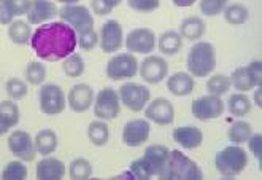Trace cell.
I'll use <instances>...</instances> for the list:
<instances>
[{"label": "cell", "mask_w": 262, "mask_h": 180, "mask_svg": "<svg viewBox=\"0 0 262 180\" xmlns=\"http://www.w3.org/2000/svg\"><path fill=\"white\" fill-rule=\"evenodd\" d=\"M30 47L46 63L62 61L76 48V32L64 21L45 23L30 35Z\"/></svg>", "instance_id": "6da1fadb"}, {"label": "cell", "mask_w": 262, "mask_h": 180, "mask_svg": "<svg viewBox=\"0 0 262 180\" xmlns=\"http://www.w3.org/2000/svg\"><path fill=\"white\" fill-rule=\"evenodd\" d=\"M168 155H170V150L165 145L154 144L145 148V153L142 158H138L130 163V172L134 174L135 178H152V177H162Z\"/></svg>", "instance_id": "7a4b0ae2"}, {"label": "cell", "mask_w": 262, "mask_h": 180, "mask_svg": "<svg viewBox=\"0 0 262 180\" xmlns=\"http://www.w3.org/2000/svg\"><path fill=\"white\" fill-rule=\"evenodd\" d=\"M188 72L195 78H204L216 69V48L210 42L197 40L186 57Z\"/></svg>", "instance_id": "3957f363"}, {"label": "cell", "mask_w": 262, "mask_h": 180, "mask_svg": "<svg viewBox=\"0 0 262 180\" xmlns=\"http://www.w3.org/2000/svg\"><path fill=\"white\" fill-rule=\"evenodd\" d=\"M216 171L224 177H237L248 166V153L240 145H229L214 156Z\"/></svg>", "instance_id": "277c9868"}, {"label": "cell", "mask_w": 262, "mask_h": 180, "mask_svg": "<svg viewBox=\"0 0 262 180\" xmlns=\"http://www.w3.org/2000/svg\"><path fill=\"white\" fill-rule=\"evenodd\" d=\"M161 178H184V180H200L204 178V172L199 168V164L186 156L180 150H170L165 171Z\"/></svg>", "instance_id": "5b68a950"}, {"label": "cell", "mask_w": 262, "mask_h": 180, "mask_svg": "<svg viewBox=\"0 0 262 180\" xmlns=\"http://www.w3.org/2000/svg\"><path fill=\"white\" fill-rule=\"evenodd\" d=\"M38 107L43 115H60L67 107L64 89L56 83H43L38 89Z\"/></svg>", "instance_id": "8992f818"}, {"label": "cell", "mask_w": 262, "mask_h": 180, "mask_svg": "<svg viewBox=\"0 0 262 180\" xmlns=\"http://www.w3.org/2000/svg\"><path fill=\"white\" fill-rule=\"evenodd\" d=\"M229 78L238 93H248L262 83V63L251 61L248 66L237 67Z\"/></svg>", "instance_id": "52a82bcc"}, {"label": "cell", "mask_w": 262, "mask_h": 180, "mask_svg": "<svg viewBox=\"0 0 262 180\" xmlns=\"http://www.w3.org/2000/svg\"><path fill=\"white\" fill-rule=\"evenodd\" d=\"M138 73V59L132 53H118L106 64V77L112 82L130 80Z\"/></svg>", "instance_id": "ba28073f"}, {"label": "cell", "mask_w": 262, "mask_h": 180, "mask_svg": "<svg viewBox=\"0 0 262 180\" xmlns=\"http://www.w3.org/2000/svg\"><path fill=\"white\" fill-rule=\"evenodd\" d=\"M57 14L60 21L69 24L76 34L94 29V16H92L91 10L84 5H64L57 11Z\"/></svg>", "instance_id": "9c48e42d"}, {"label": "cell", "mask_w": 262, "mask_h": 180, "mask_svg": "<svg viewBox=\"0 0 262 180\" xmlns=\"http://www.w3.org/2000/svg\"><path fill=\"white\" fill-rule=\"evenodd\" d=\"M92 106H94V115L97 116V119H103V122H112L121 113L119 94L113 88L100 89L96 94Z\"/></svg>", "instance_id": "30bf717a"}, {"label": "cell", "mask_w": 262, "mask_h": 180, "mask_svg": "<svg viewBox=\"0 0 262 180\" xmlns=\"http://www.w3.org/2000/svg\"><path fill=\"white\" fill-rule=\"evenodd\" d=\"M119 101L121 104L132 110V112H142L146 104L151 101V93L149 88L142 83H135V82H127L119 88Z\"/></svg>", "instance_id": "8fae6325"}, {"label": "cell", "mask_w": 262, "mask_h": 180, "mask_svg": "<svg viewBox=\"0 0 262 180\" xmlns=\"http://www.w3.org/2000/svg\"><path fill=\"white\" fill-rule=\"evenodd\" d=\"M7 144H8L11 155L16 159L29 163V161H34L35 156H37V150H35V145H34V137L30 136L27 131L14 129L13 132H10Z\"/></svg>", "instance_id": "7c38bea8"}, {"label": "cell", "mask_w": 262, "mask_h": 180, "mask_svg": "<svg viewBox=\"0 0 262 180\" xmlns=\"http://www.w3.org/2000/svg\"><path fill=\"white\" fill-rule=\"evenodd\" d=\"M224 101L220 96L214 94H205L202 97L195 99L191 104V112L199 119V122H210L223 116L224 113Z\"/></svg>", "instance_id": "4fadbf2b"}, {"label": "cell", "mask_w": 262, "mask_h": 180, "mask_svg": "<svg viewBox=\"0 0 262 180\" xmlns=\"http://www.w3.org/2000/svg\"><path fill=\"white\" fill-rule=\"evenodd\" d=\"M138 73L145 83L158 85L168 77V64L162 56L149 54L142 63H138Z\"/></svg>", "instance_id": "5bb4252c"}, {"label": "cell", "mask_w": 262, "mask_h": 180, "mask_svg": "<svg viewBox=\"0 0 262 180\" xmlns=\"http://www.w3.org/2000/svg\"><path fill=\"white\" fill-rule=\"evenodd\" d=\"M156 34L148 27L134 29L124 38V45L129 53L132 54H149L156 50Z\"/></svg>", "instance_id": "9a60e30c"}, {"label": "cell", "mask_w": 262, "mask_h": 180, "mask_svg": "<svg viewBox=\"0 0 262 180\" xmlns=\"http://www.w3.org/2000/svg\"><path fill=\"white\" fill-rule=\"evenodd\" d=\"M145 118L159 126H168L175 122V107L173 104L165 97H156L146 104Z\"/></svg>", "instance_id": "2e32d148"}, {"label": "cell", "mask_w": 262, "mask_h": 180, "mask_svg": "<svg viewBox=\"0 0 262 180\" xmlns=\"http://www.w3.org/2000/svg\"><path fill=\"white\" fill-rule=\"evenodd\" d=\"M99 45L103 53H116L124 45V32H122V26L116 19L106 21L99 32Z\"/></svg>", "instance_id": "e0dca14e"}, {"label": "cell", "mask_w": 262, "mask_h": 180, "mask_svg": "<svg viewBox=\"0 0 262 180\" xmlns=\"http://www.w3.org/2000/svg\"><path fill=\"white\" fill-rule=\"evenodd\" d=\"M149 134H151V125L148 119L134 118L122 128V142H124V145L132 148L142 147L149 139Z\"/></svg>", "instance_id": "ac0fdd59"}, {"label": "cell", "mask_w": 262, "mask_h": 180, "mask_svg": "<svg viewBox=\"0 0 262 180\" xmlns=\"http://www.w3.org/2000/svg\"><path fill=\"white\" fill-rule=\"evenodd\" d=\"M67 104L72 112L75 113H84L92 107L94 102V89H92L88 83H76L70 88Z\"/></svg>", "instance_id": "d6986e66"}, {"label": "cell", "mask_w": 262, "mask_h": 180, "mask_svg": "<svg viewBox=\"0 0 262 180\" xmlns=\"http://www.w3.org/2000/svg\"><path fill=\"white\" fill-rule=\"evenodd\" d=\"M57 7L53 0H30L26 21L30 26H40L45 24L57 16Z\"/></svg>", "instance_id": "ffe728a7"}, {"label": "cell", "mask_w": 262, "mask_h": 180, "mask_svg": "<svg viewBox=\"0 0 262 180\" xmlns=\"http://www.w3.org/2000/svg\"><path fill=\"white\" fill-rule=\"evenodd\" d=\"M67 174V166L62 159L54 156H43L35 168V175L40 180H60Z\"/></svg>", "instance_id": "44dd1931"}, {"label": "cell", "mask_w": 262, "mask_h": 180, "mask_svg": "<svg viewBox=\"0 0 262 180\" xmlns=\"http://www.w3.org/2000/svg\"><path fill=\"white\" fill-rule=\"evenodd\" d=\"M173 141L186 150H194V148H199L204 142V132L200 131L199 128L195 126H180V128H175L173 129V134H172Z\"/></svg>", "instance_id": "7402d4cb"}, {"label": "cell", "mask_w": 262, "mask_h": 180, "mask_svg": "<svg viewBox=\"0 0 262 180\" xmlns=\"http://www.w3.org/2000/svg\"><path fill=\"white\" fill-rule=\"evenodd\" d=\"M195 80L189 72H175L167 77V89L177 97L189 96L194 91Z\"/></svg>", "instance_id": "603a6c76"}, {"label": "cell", "mask_w": 262, "mask_h": 180, "mask_svg": "<svg viewBox=\"0 0 262 180\" xmlns=\"http://www.w3.org/2000/svg\"><path fill=\"white\" fill-rule=\"evenodd\" d=\"M30 0H0V23L8 26L13 19L27 13Z\"/></svg>", "instance_id": "cb8c5ba5"}, {"label": "cell", "mask_w": 262, "mask_h": 180, "mask_svg": "<svg viewBox=\"0 0 262 180\" xmlns=\"http://www.w3.org/2000/svg\"><path fill=\"white\" fill-rule=\"evenodd\" d=\"M207 31V24L202 18L199 16H189L184 18L180 24L178 34L181 35V38L189 40V42H197L204 37Z\"/></svg>", "instance_id": "d4e9b609"}, {"label": "cell", "mask_w": 262, "mask_h": 180, "mask_svg": "<svg viewBox=\"0 0 262 180\" xmlns=\"http://www.w3.org/2000/svg\"><path fill=\"white\" fill-rule=\"evenodd\" d=\"M34 145H35L37 153H40L41 156H48L56 152V148L59 145L57 134L48 128L40 129L34 137Z\"/></svg>", "instance_id": "484cf974"}, {"label": "cell", "mask_w": 262, "mask_h": 180, "mask_svg": "<svg viewBox=\"0 0 262 180\" xmlns=\"http://www.w3.org/2000/svg\"><path fill=\"white\" fill-rule=\"evenodd\" d=\"M158 50L164 56H175L183 48V38L177 31H165L156 40Z\"/></svg>", "instance_id": "4316f807"}, {"label": "cell", "mask_w": 262, "mask_h": 180, "mask_svg": "<svg viewBox=\"0 0 262 180\" xmlns=\"http://www.w3.org/2000/svg\"><path fill=\"white\" fill-rule=\"evenodd\" d=\"M7 34L14 45H27L30 42V35H32V26L26 19L16 18L8 24Z\"/></svg>", "instance_id": "83f0119b"}, {"label": "cell", "mask_w": 262, "mask_h": 180, "mask_svg": "<svg viewBox=\"0 0 262 180\" xmlns=\"http://www.w3.org/2000/svg\"><path fill=\"white\" fill-rule=\"evenodd\" d=\"M88 139L94 147H105L110 141V128L103 119L91 122L88 126Z\"/></svg>", "instance_id": "f1b7e54d"}, {"label": "cell", "mask_w": 262, "mask_h": 180, "mask_svg": "<svg viewBox=\"0 0 262 180\" xmlns=\"http://www.w3.org/2000/svg\"><path fill=\"white\" fill-rule=\"evenodd\" d=\"M251 106H253V102L250 101L248 96H246V93H234L227 99L229 113L234 116H238V118L248 115L251 112Z\"/></svg>", "instance_id": "f546056e"}, {"label": "cell", "mask_w": 262, "mask_h": 180, "mask_svg": "<svg viewBox=\"0 0 262 180\" xmlns=\"http://www.w3.org/2000/svg\"><path fill=\"white\" fill-rule=\"evenodd\" d=\"M223 14H224V19L227 24L230 26H242L248 21L250 18V10L246 8L243 4H227V7L223 10Z\"/></svg>", "instance_id": "4dcf8cb0"}, {"label": "cell", "mask_w": 262, "mask_h": 180, "mask_svg": "<svg viewBox=\"0 0 262 180\" xmlns=\"http://www.w3.org/2000/svg\"><path fill=\"white\" fill-rule=\"evenodd\" d=\"M86 64H84V59L81 57V54L78 53H72L67 57L62 59V70L67 75L69 78H78L84 73Z\"/></svg>", "instance_id": "1f68e13d"}, {"label": "cell", "mask_w": 262, "mask_h": 180, "mask_svg": "<svg viewBox=\"0 0 262 180\" xmlns=\"http://www.w3.org/2000/svg\"><path fill=\"white\" fill-rule=\"evenodd\" d=\"M0 116H2V119L7 123V126L10 129L16 126L21 119V110H19V106L16 104V101L7 99V101L0 102Z\"/></svg>", "instance_id": "d6a6232c"}, {"label": "cell", "mask_w": 262, "mask_h": 180, "mask_svg": "<svg viewBox=\"0 0 262 180\" xmlns=\"http://www.w3.org/2000/svg\"><path fill=\"white\" fill-rule=\"evenodd\" d=\"M251 134H253V126L248 122H235L232 126L229 128L227 137L232 144L242 145L250 139Z\"/></svg>", "instance_id": "836d02e7"}, {"label": "cell", "mask_w": 262, "mask_h": 180, "mask_svg": "<svg viewBox=\"0 0 262 180\" xmlns=\"http://www.w3.org/2000/svg\"><path fill=\"white\" fill-rule=\"evenodd\" d=\"M92 175V164L86 158H75L69 164V177L73 180H86Z\"/></svg>", "instance_id": "e575fe53"}, {"label": "cell", "mask_w": 262, "mask_h": 180, "mask_svg": "<svg viewBox=\"0 0 262 180\" xmlns=\"http://www.w3.org/2000/svg\"><path fill=\"white\" fill-rule=\"evenodd\" d=\"M232 88V83H230V78L224 73H216L211 75L207 82V89L208 94H214V96H223L226 93H229V89Z\"/></svg>", "instance_id": "d590c367"}, {"label": "cell", "mask_w": 262, "mask_h": 180, "mask_svg": "<svg viewBox=\"0 0 262 180\" xmlns=\"http://www.w3.org/2000/svg\"><path fill=\"white\" fill-rule=\"evenodd\" d=\"M5 91H7L8 99L18 102V101H21V99H24L27 96L29 85H27L26 80H21L18 77H11L5 83Z\"/></svg>", "instance_id": "8d00e7d4"}, {"label": "cell", "mask_w": 262, "mask_h": 180, "mask_svg": "<svg viewBox=\"0 0 262 180\" xmlns=\"http://www.w3.org/2000/svg\"><path fill=\"white\" fill-rule=\"evenodd\" d=\"M46 80V67L40 61L29 63L26 67V82L30 86H40Z\"/></svg>", "instance_id": "74e56055"}, {"label": "cell", "mask_w": 262, "mask_h": 180, "mask_svg": "<svg viewBox=\"0 0 262 180\" xmlns=\"http://www.w3.org/2000/svg\"><path fill=\"white\" fill-rule=\"evenodd\" d=\"M27 166L26 163L21 161V159H13V161H8L7 166L4 168L2 171V178L4 180H24L27 178Z\"/></svg>", "instance_id": "f35d334b"}, {"label": "cell", "mask_w": 262, "mask_h": 180, "mask_svg": "<svg viewBox=\"0 0 262 180\" xmlns=\"http://www.w3.org/2000/svg\"><path fill=\"white\" fill-rule=\"evenodd\" d=\"M229 0H199V8L200 13L205 14V16H218L223 13V10L227 7Z\"/></svg>", "instance_id": "ab89813d"}, {"label": "cell", "mask_w": 262, "mask_h": 180, "mask_svg": "<svg viewBox=\"0 0 262 180\" xmlns=\"http://www.w3.org/2000/svg\"><path fill=\"white\" fill-rule=\"evenodd\" d=\"M76 45H78V47L84 51L94 50L99 45V34L94 31V29H89V31H86V32L76 34Z\"/></svg>", "instance_id": "60d3db41"}, {"label": "cell", "mask_w": 262, "mask_h": 180, "mask_svg": "<svg viewBox=\"0 0 262 180\" xmlns=\"http://www.w3.org/2000/svg\"><path fill=\"white\" fill-rule=\"evenodd\" d=\"M127 5L138 13H152L161 7V0H127Z\"/></svg>", "instance_id": "b9f144b4"}, {"label": "cell", "mask_w": 262, "mask_h": 180, "mask_svg": "<svg viewBox=\"0 0 262 180\" xmlns=\"http://www.w3.org/2000/svg\"><path fill=\"white\" fill-rule=\"evenodd\" d=\"M246 142H248V148H250V152L253 153V156L256 159H259V163H260V156H262V134L260 132L251 134L250 139L246 141Z\"/></svg>", "instance_id": "7bdbcfd3"}, {"label": "cell", "mask_w": 262, "mask_h": 180, "mask_svg": "<svg viewBox=\"0 0 262 180\" xmlns=\"http://www.w3.org/2000/svg\"><path fill=\"white\" fill-rule=\"evenodd\" d=\"M91 8L97 16H105V14H110L113 11V8L105 0H91Z\"/></svg>", "instance_id": "ee69618b"}, {"label": "cell", "mask_w": 262, "mask_h": 180, "mask_svg": "<svg viewBox=\"0 0 262 180\" xmlns=\"http://www.w3.org/2000/svg\"><path fill=\"white\" fill-rule=\"evenodd\" d=\"M173 5L180 7V8H188V7H192L197 0H172Z\"/></svg>", "instance_id": "f6af8a7d"}, {"label": "cell", "mask_w": 262, "mask_h": 180, "mask_svg": "<svg viewBox=\"0 0 262 180\" xmlns=\"http://www.w3.org/2000/svg\"><path fill=\"white\" fill-rule=\"evenodd\" d=\"M254 104L259 109H262V88L260 86L254 88Z\"/></svg>", "instance_id": "bcb514c9"}, {"label": "cell", "mask_w": 262, "mask_h": 180, "mask_svg": "<svg viewBox=\"0 0 262 180\" xmlns=\"http://www.w3.org/2000/svg\"><path fill=\"white\" fill-rule=\"evenodd\" d=\"M8 131H10V128L7 126V123L2 119V116H0V137L5 136V134H7Z\"/></svg>", "instance_id": "7dc6e473"}, {"label": "cell", "mask_w": 262, "mask_h": 180, "mask_svg": "<svg viewBox=\"0 0 262 180\" xmlns=\"http://www.w3.org/2000/svg\"><path fill=\"white\" fill-rule=\"evenodd\" d=\"M56 2L62 4V5H75V4H78L80 0H56Z\"/></svg>", "instance_id": "c3c4849f"}, {"label": "cell", "mask_w": 262, "mask_h": 180, "mask_svg": "<svg viewBox=\"0 0 262 180\" xmlns=\"http://www.w3.org/2000/svg\"><path fill=\"white\" fill-rule=\"evenodd\" d=\"M105 2L108 4V5H110V7H112L113 10H115V8H116V7H118V5H119L121 2H122V0H105Z\"/></svg>", "instance_id": "681fc988"}, {"label": "cell", "mask_w": 262, "mask_h": 180, "mask_svg": "<svg viewBox=\"0 0 262 180\" xmlns=\"http://www.w3.org/2000/svg\"><path fill=\"white\" fill-rule=\"evenodd\" d=\"M124 177H129V178H135V177H134V174L130 172V169H129L127 172H122V174H119V175H118L116 178H124Z\"/></svg>", "instance_id": "f907efd6"}]
</instances>
